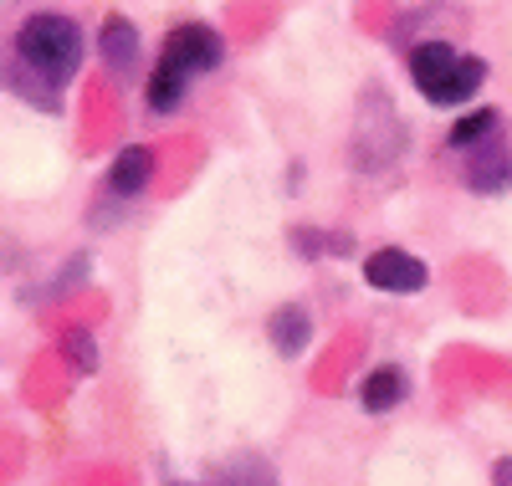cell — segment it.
Segmentation results:
<instances>
[{"instance_id": "6da1fadb", "label": "cell", "mask_w": 512, "mask_h": 486, "mask_svg": "<svg viewBox=\"0 0 512 486\" xmlns=\"http://www.w3.org/2000/svg\"><path fill=\"white\" fill-rule=\"evenodd\" d=\"M88 57V36L62 11H36L11 36V67H0V87L31 98L36 108H62V87Z\"/></svg>"}, {"instance_id": "7a4b0ae2", "label": "cell", "mask_w": 512, "mask_h": 486, "mask_svg": "<svg viewBox=\"0 0 512 486\" xmlns=\"http://www.w3.org/2000/svg\"><path fill=\"white\" fill-rule=\"evenodd\" d=\"M410 77H415V87H420L425 103L456 108V103H466V98L482 93L487 62H482V57H461L451 41H420V47L410 52Z\"/></svg>"}, {"instance_id": "3957f363", "label": "cell", "mask_w": 512, "mask_h": 486, "mask_svg": "<svg viewBox=\"0 0 512 486\" xmlns=\"http://www.w3.org/2000/svg\"><path fill=\"white\" fill-rule=\"evenodd\" d=\"M221 57H226L221 36L210 31V26H200V21H190V26H180V31H169L164 52H159L164 67H175V72H185V77H195V72H216Z\"/></svg>"}, {"instance_id": "277c9868", "label": "cell", "mask_w": 512, "mask_h": 486, "mask_svg": "<svg viewBox=\"0 0 512 486\" xmlns=\"http://www.w3.org/2000/svg\"><path fill=\"white\" fill-rule=\"evenodd\" d=\"M364 282L374 292H420L425 282H431V272H425V261L400 251V246H384L364 261Z\"/></svg>"}, {"instance_id": "5b68a950", "label": "cell", "mask_w": 512, "mask_h": 486, "mask_svg": "<svg viewBox=\"0 0 512 486\" xmlns=\"http://www.w3.org/2000/svg\"><path fill=\"white\" fill-rule=\"evenodd\" d=\"M461 180H466V190H477V195H502L507 185H512V149L507 144H482V149H472V159H466V169H461Z\"/></svg>"}, {"instance_id": "8992f818", "label": "cell", "mask_w": 512, "mask_h": 486, "mask_svg": "<svg viewBox=\"0 0 512 486\" xmlns=\"http://www.w3.org/2000/svg\"><path fill=\"white\" fill-rule=\"evenodd\" d=\"M154 180V154L144 144H128L118 149L113 169H108V195H123V200H139Z\"/></svg>"}, {"instance_id": "52a82bcc", "label": "cell", "mask_w": 512, "mask_h": 486, "mask_svg": "<svg viewBox=\"0 0 512 486\" xmlns=\"http://www.w3.org/2000/svg\"><path fill=\"white\" fill-rule=\"evenodd\" d=\"M139 26L128 21V16H108L98 26V57L113 67V72H134L139 67Z\"/></svg>"}, {"instance_id": "ba28073f", "label": "cell", "mask_w": 512, "mask_h": 486, "mask_svg": "<svg viewBox=\"0 0 512 486\" xmlns=\"http://www.w3.org/2000/svg\"><path fill=\"white\" fill-rule=\"evenodd\" d=\"M405 394H410L405 369L379 364V369H374V374H364V384H359V405H364L369 415H390L395 405H405Z\"/></svg>"}, {"instance_id": "9c48e42d", "label": "cell", "mask_w": 512, "mask_h": 486, "mask_svg": "<svg viewBox=\"0 0 512 486\" xmlns=\"http://www.w3.org/2000/svg\"><path fill=\"white\" fill-rule=\"evenodd\" d=\"M267 333H272L277 353H287V359H297V353L308 348V338H313V318H308V307H297V302L277 307V313H272V323H267Z\"/></svg>"}, {"instance_id": "30bf717a", "label": "cell", "mask_w": 512, "mask_h": 486, "mask_svg": "<svg viewBox=\"0 0 512 486\" xmlns=\"http://www.w3.org/2000/svg\"><path fill=\"white\" fill-rule=\"evenodd\" d=\"M497 128H502V113H497V108H477V113H466V118H456V123H451L446 144L472 154V149H482V144H492V139H497Z\"/></svg>"}, {"instance_id": "8fae6325", "label": "cell", "mask_w": 512, "mask_h": 486, "mask_svg": "<svg viewBox=\"0 0 512 486\" xmlns=\"http://www.w3.org/2000/svg\"><path fill=\"white\" fill-rule=\"evenodd\" d=\"M185 87H190V77L185 72H175V67H154V77H149V87H144V98H149V108L154 113H175L180 103H185Z\"/></svg>"}, {"instance_id": "7c38bea8", "label": "cell", "mask_w": 512, "mask_h": 486, "mask_svg": "<svg viewBox=\"0 0 512 486\" xmlns=\"http://www.w3.org/2000/svg\"><path fill=\"white\" fill-rule=\"evenodd\" d=\"M292 251L297 256H349L354 251V241L344 236V231H313V226H297L292 231Z\"/></svg>"}, {"instance_id": "4fadbf2b", "label": "cell", "mask_w": 512, "mask_h": 486, "mask_svg": "<svg viewBox=\"0 0 512 486\" xmlns=\"http://www.w3.org/2000/svg\"><path fill=\"white\" fill-rule=\"evenodd\" d=\"M221 486H277V471L262 461V456H236L226 466V481Z\"/></svg>"}, {"instance_id": "5bb4252c", "label": "cell", "mask_w": 512, "mask_h": 486, "mask_svg": "<svg viewBox=\"0 0 512 486\" xmlns=\"http://www.w3.org/2000/svg\"><path fill=\"white\" fill-rule=\"evenodd\" d=\"M62 353H67V364H72L77 374H98V343H93L88 328H72V333L62 338Z\"/></svg>"}, {"instance_id": "9a60e30c", "label": "cell", "mask_w": 512, "mask_h": 486, "mask_svg": "<svg viewBox=\"0 0 512 486\" xmlns=\"http://www.w3.org/2000/svg\"><path fill=\"white\" fill-rule=\"evenodd\" d=\"M492 486H512V456H502V461L492 466Z\"/></svg>"}, {"instance_id": "2e32d148", "label": "cell", "mask_w": 512, "mask_h": 486, "mask_svg": "<svg viewBox=\"0 0 512 486\" xmlns=\"http://www.w3.org/2000/svg\"><path fill=\"white\" fill-rule=\"evenodd\" d=\"M164 486H200V481H164Z\"/></svg>"}]
</instances>
